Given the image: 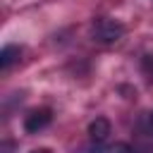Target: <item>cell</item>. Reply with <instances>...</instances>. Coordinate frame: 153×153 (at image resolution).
<instances>
[{"mask_svg": "<svg viewBox=\"0 0 153 153\" xmlns=\"http://www.w3.org/2000/svg\"><path fill=\"white\" fill-rule=\"evenodd\" d=\"M91 36H93V41L110 45V43H117V41L124 36V26H122L117 19L100 17V19L93 22V26H91Z\"/></svg>", "mask_w": 153, "mask_h": 153, "instance_id": "obj_1", "label": "cell"}, {"mask_svg": "<svg viewBox=\"0 0 153 153\" xmlns=\"http://www.w3.org/2000/svg\"><path fill=\"white\" fill-rule=\"evenodd\" d=\"M50 120H53V110L50 108H36L24 117V129L29 134H38L41 129H45L50 124Z\"/></svg>", "mask_w": 153, "mask_h": 153, "instance_id": "obj_2", "label": "cell"}, {"mask_svg": "<svg viewBox=\"0 0 153 153\" xmlns=\"http://www.w3.org/2000/svg\"><path fill=\"white\" fill-rule=\"evenodd\" d=\"M110 131H112V127H110V120H105V117H96V120L88 124V136H91V141H96V143H103V141L110 136Z\"/></svg>", "mask_w": 153, "mask_h": 153, "instance_id": "obj_3", "label": "cell"}, {"mask_svg": "<svg viewBox=\"0 0 153 153\" xmlns=\"http://www.w3.org/2000/svg\"><path fill=\"white\" fill-rule=\"evenodd\" d=\"M19 57H22L19 45H5L0 50V69H10L14 62H19Z\"/></svg>", "mask_w": 153, "mask_h": 153, "instance_id": "obj_4", "label": "cell"}, {"mask_svg": "<svg viewBox=\"0 0 153 153\" xmlns=\"http://www.w3.org/2000/svg\"><path fill=\"white\" fill-rule=\"evenodd\" d=\"M98 153H134V148H131L129 143H124V141H117V143H112V146L100 148Z\"/></svg>", "mask_w": 153, "mask_h": 153, "instance_id": "obj_5", "label": "cell"}, {"mask_svg": "<svg viewBox=\"0 0 153 153\" xmlns=\"http://www.w3.org/2000/svg\"><path fill=\"white\" fill-rule=\"evenodd\" d=\"M2 153H12V143H10V141L2 143Z\"/></svg>", "mask_w": 153, "mask_h": 153, "instance_id": "obj_6", "label": "cell"}, {"mask_svg": "<svg viewBox=\"0 0 153 153\" xmlns=\"http://www.w3.org/2000/svg\"><path fill=\"white\" fill-rule=\"evenodd\" d=\"M31 153H53V151H50V148H33Z\"/></svg>", "mask_w": 153, "mask_h": 153, "instance_id": "obj_7", "label": "cell"}, {"mask_svg": "<svg viewBox=\"0 0 153 153\" xmlns=\"http://www.w3.org/2000/svg\"><path fill=\"white\" fill-rule=\"evenodd\" d=\"M148 131L153 134V112H151V117H148Z\"/></svg>", "mask_w": 153, "mask_h": 153, "instance_id": "obj_8", "label": "cell"}]
</instances>
